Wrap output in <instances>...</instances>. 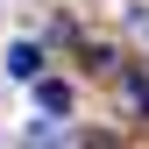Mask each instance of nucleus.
<instances>
[{"label":"nucleus","mask_w":149,"mask_h":149,"mask_svg":"<svg viewBox=\"0 0 149 149\" xmlns=\"http://www.w3.org/2000/svg\"><path fill=\"white\" fill-rule=\"evenodd\" d=\"M36 107H43V121H64L71 114V85L64 78H36Z\"/></svg>","instance_id":"obj_1"},{"label":"nucleus","mask_w":149,"mask_h":149,"mask_svg":"<svg viewBox=\"0 0 149 149\" xmlns=\"http://www.w3.org/2000/svg\"><path fill=\"white\" fill-rule=\"evenodd\" d=\"M7 78H43V50H36V43H14L7 50Z\"/></svg>","instance_id":"obj_2"},{"label":"nucleus","mask_w":149,"mask_h":149,"mask_svg":"<svg viewBox=\"0 0 149 149\" xmlns=\"http://www.w3.org/2000/svg\"><path fill=\"white\" fill-rule=\"evenodd\" d=\"M121 100L135 107L142 121H149V78H142V71H128V78H121Z\"/></svg>","instance_id":"obj_3"},{"label":"nucleus","mask_w":149,"mask_h":149,"mask_svg":"<svg viewBox=\"0 0 149 149\" xmlns=\"http://www.w3.org/2000/svg\"><path fill=\"white\" fill-rule=\"evenodd\" d=\"M29 149H71V142H64L57 121H43V128H29Z\"/></svg>","instance_id":"obj_4"}]
</instances>
